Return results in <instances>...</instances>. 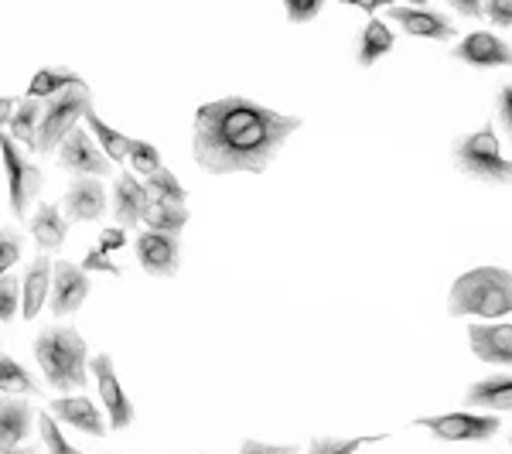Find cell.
I'll return each instance as SVG.
<instances>
[{
	"label": "cell",
	"instance_id": "obj_11",
	"mask_svg": "<svg viewBox=\"0 0 512 454\" xmlns=\"http://www.w3.org/2000/svg\"><path fill=\"white\" fill-rule=\"evenodd\" d=\"M89 369H93V376L99 383V396H103V407H106V414H110V427L113 431H127V427L134 424V403H130V396L123 393L117 373H113V359L96 356L89 362Z\"/></svg>",
	"mask_w": 512,
	"mask_h": 454
},
{
	"label": "cell",
	"instance_id": "obj_26",
	"mask_svg": "<svg viewBox=\"0 0 512 454\" xmlns=\"http://www.w3.org/2000/svg\"><path fill=\"white\" fill-rule=\"evenodd\" d=\"M76 86H86V79L76 76L69 69H38L35 79L28 86V96L35 99H48V96H59L65 89H76Z\"/></svg>",
	"mask_w": 512,
	"mask_h": 454
},
{
	"label": "cell",
	"instance_id": "obj_1",
	"mask_svg": "<svg viewBox=\"0 0 512 454\" xmlns=\"http://www.w3.org/2000/svg\"><path fill=\"white\" fill-rule=\"evenodd\" d=\"M301 117H287L246 96H222L195 110L192 154L209 175H260L277 161L287 137L301 130Z\"/></svg>",
	"mask_w": 512,
	"mask_h": 454
},
{
	"label": "cell",
	"instance_id": "obj_15",
	"mask_svg": "<svg viewBox=\"0 0 512 454\" xmlns=\"http://www.w3.org/2000/svg\"><path fill=\"white\" fill-rule=\"evenodd\" d=\"M468 342H472V352L482 362L512 369V325L509 321H499V325H468Z\"/></svg>",
	"mask_w": 512,
	"mask_h": 454
},
{
	"label": "cell",
	"instance_id": "obj_4",
	"mask_svg": "<svg viewBox=\"0 0 512 454\" xmlns=\"http://www.w3.org/2000/svg\"><path fill=\"white\" fill-rule=\"evenodd\" d=\"M451 158H454V168L465 178L482 181V185H512V161L502 158L492 120L485 123V127L472 130V134L454 140Z\"/></svg>",
	"mask_w": 512,
	"mask_h": 454
},
{
	"label": "cell",
	"instance_id": "obj_10",
	"mask_svg": "<svg viewBox=\"0 0 512 454\" xmlns=\"http://www.w3.org/2000/svg\"><path fill=\"white\" fill-rule=\"evenodd\" d=\"M110 158L99 151L86 127H76L69 137L59 144V168L72 171V175H110Z\"/></svg>",
	"mask_w": 512,
	"mask_h": 454
},
{
	"label": "cell",
	"instance_id": "obj_23",
	"mask_svg": "<svg viewBox=\"0 0 512 454\" xmlns=\"http://www.w3.org/2000/svg\"><path fill=\"white\" fill-rule=\"evenodd\" d=\"M396 48V38H393V31L386 28L379 18H369L366 21V28H362V35H359V65L362 69H369V65H376L383 55H390Z\"/></svg>",
	"mask_w": 512,
	"mask_h": 454
},
{
	"label": "cell",
	"instance_id": "obj_8",
	"mask_svg": "<svg viewBox=\"0 0 512 454\" xmlns=\"http://www.w3.org/2000/svg\"><path fill=\"white\" fill-rule=\"evenodd\" d=\"M93 291L89 284V274L82 267L69 260H55L52 263V294H48V304H52V315L65 318V315H76L82 308V301Z\"/></svg>",
	"mask_w": 512,
	"mask_h": 454
},
{
	"label": "cell",
	"instance_id": "obj_27",
	"mask_svg": "<svg viewBox=\"0 0 512 454\" xmlns=\"http://www.w3.org/2000/svg\"><path fill=\"white\" fill-rule=\"evenodd\" d=\"M0 393H24V396H35V393H41V386H38V379L31 376L18 359L0 356Z\"/></svg>",
	"mask_w": 512,
	"mask_h": 454
},
{
	"label": "cell",
	"instance_id": "obj_28",
	"mask_svg": "<svg viewBox=\"0 0 512 454\" xmlns=\"http://www.w3.org/2000/svg\"><path fill=\"white\" fill-rule=\"evenodd\" d=\"M144 188H147V195H151L154 202H178V205L188 202L185 185H181V181L171 175L168 168H158L154 175H147L144 178Z\"/></svg>",
	"mask_w": 512,
	"mask_h": 454
},
{
	"label": "cell",
	"instance_id": "obj_7",
	"mask_svg": "<svg viewBox=\"0 0 512 454\" xmlns=\"http://www.w3.org/2000/svg\"><path fill=\"white\" fill-rule=\"evenodd\" d=\"M417 427H427L437 441L444 444H465V441H492L499 434L502 420L492 414H468V410H458V414H441V417H417Z\"/></svg>",
	"mask_w": 512,
	"mask_h": 454
},
{
	"label": "cell",
	"instance_id": "obj_3",
	"mask_svg": "<svg viewBox=\"0 0 512 454\" xmlns=\"http://www.w3.org/2000/svg\"><path fill=\"white\" fill-rule=\"evenodd\" d=\"M35 359L48 383L59 393L82 390L89 379V359H86V338L76 328H45L35 338Z\"/></svg>",
	"mask_w": 512,
	"mask_h": 454
},
{
	"label": "cell",
	"instance_id": "obj_37",
	"mask_svg": "<svg viewBox=\"0 0 512 454\" xmlns=\"http://www.w3.org/2000/svg\"><path fill=\"white\" fill-rule=\"evenodd\" d=\"M485 18L492 28H512V0H485Z\"/></svg>",
	"mask_w": 512,
	"mask_h": 454
},
{
	"label": "cell",
	"instance_id": "obj_33",
	"mask_svg": "<svg viewBox=\"0 0 512 454\" xmlns=\"http://www.w3.org/2000/svg\"><path fill=\"white\" fill-rule=\"evenodd\" d=\"M21 253H24L21 233H14V229H0V274H7V270L21 260Z\"/></svg>",
	"mask_w": 512,
	"mask_h": 454
},
{
	"label": "cell",
	"instance_id": "obj_43",
	"mask_svg": "<svg viewBox=\"0 0 512 454\" xmlns=\"http://www.w3.org/2000/svg\"><path fill=\"white\" fill-rule=\"evenodd\" d=\"M0 454H38V451L28 444V448H11V451H0Z\"/></svg>",
	"mask_w": 512,
	"mask_h": 454
},
{
	"label": "cell",
	"instance_id": "obj_5",
	"mask_svg": "<svg viewBox=\"0 0 512 454\" xmlns=\"http://www.w3.org/2000/svg\"><path fill=\"white\" fill-rule=\"evenodd\" d=\"M93 106L89 82L76 89H65L59 96L41 99V123H38V154H52L72 130L79 127L82 113Z\"/></svg>",
	"mask_w": 512,
	"mask_h": 454
},
{
	"label": "cell",
	"instance_id": "obj_9",
	"mask_svg": "<svg viewBox=\"0 0 512 454\" xmlns=\"http://www.w3.org/2000/svg\"><path fill=\"white\" fill-rule=\"evenodd\" d=\"M451 59L472 65V69H512V48L506 38L492 31H472L451 48Z\"/></svg>",
	"mask_w": 512,
	"mask_h": 454
},
{
	"label": "cell",
	"instance_id": "obj_46",
	"mask_svg": "<svg viewBox=\"0 0 512 454\" xmlns=\"http://www.w3.org/2000/svg\"><path fill=\"white\" fill-rule=\"evenodd\" d=\"M338 4H352V0H338Z\"/></svg>",
	"mask_w": 512,
	"mask_h": 454
},
{
	"label": "cell",
	"instance_id": "obj_35",
	"mask_svg": "<svg viewBox=\"0 0 512 454\" xmlns=\"http://www.w3.org/2000/svg\"><path fill=\"white\" fill-rule=\"evenodd\" d=\"M495 120L502 123V130H506V137L512 140V82L499 89V96H495Z\"/></svg>",
	"mask_w": 512,
	"mask_h": 454
},
{
	"label": "cell",
	"instance_id": "obj_13",
	"mask_svg": "<svg viewBox=\"0 0 512 454\" xmlns=\"http://www.w3.org/2000/svg\"><path fill=\"white\" fill-rule=\"evenodd\" d=\"M386 18L393 24H400L407 35L414 38H427V41H444V38H458V28L448 14L441 11H427V7H390Z\"/></svg>",
	"mask_w": 512,
	"mask_h": 454
},
{
	"label": "cell",
	"instance_id": "obj_34",
	"mask_svg": "<svg viewBox=\"0 0 512 454\" xmlns=\"http://www.w3.org/2000/svg\"><path fill=\"white\" fill-rule=\"evenodd\" d=\"M325 7V0H284V11H287V21L291 24H308L315 21Z\"/></svg>",
	"mask_w": 512,
	"mask_h": 454
},
{
	"label": "cell",
	"instance_id": "obj_25",
	"mask_svg": "<svg viewBox=\"0 0 512 454\" xmlns=\"http://www.w3.org/2000/svg\"><path fill=\"white\" fill-rule=\"evenodd\" d=\"M144 222H147V229H154V233L178 236L181 229L188 226V205L154 202V198H151V205H147V212H144Z\"/></svg>",
	"mask_w": 512,
	"mask_h": 454
},
{
	"label": "cell",
	"instance_id": "obj_6",
	"mask_svg": "<svg viewBox=\"0 0 512 454\" xmlns=\"http://www.w3.org/2000/svg\"><path fill=\"white\" fill-rule=\"evenodd\" d=\"M0 158H4V171H7V195H11V212L18 219H28V205L35 202L41 185H45V175H41L38 164L28 161V154L21 151V144L11 134L0 130Z\"/></svg>",
	"mask_w": 512,
	"mask_h": 454
},
{
	"label": "cell",
	"instance_id": "obj_44",
	"mask_svg": "<svg viewBox=\"0 0 512 454\" xmlns=\"http://www.w3.org/2000/svg\"><path fill=\"white\" fill-rule=\"evenodd\" d=\"M410 4H414V7H424V4H431V0H410Z\"/></svg>",
	"mask_w": 512,
	"mask_h": 454
},
{
	"label": "cell",
	"instance_id": "obj_20",
	"mask_svg": "<svg viewBox=\"0 0 512 454\" xmlns=\"http://www.w3.org/2000/svg\"><path fill=\"white\" fill-rule=\"evenodd\" d=\"M468 410H512V373H495L489 379H478L465 393Z\"/></svg>",
	"mask_w": 512,
	"mask_h": 454
},
{
	"label": "cell",
	"instance_id": "obj_47",
	"mask_svg": "<svg viewBox=\"0 0 512 454\" xmlns=\"http://www.w3.org/2000/svg\"><path fill=\"white\" fill-rule=\"evenodd\" d=\"M509 444H512V437H509Z\"/></svg>",
	"mask_w": 512,
	"mask_h": 454
},
{
	"label": "cell",
	"instance_id": "obj_42",
	"mask_svg": "<svg viewBox=\"0 0 512 454\" xmlns=\"http://www.w3.org/2000/svg\"><path fill=\"white\" fill-rule=\"evenodd\" d=\"M352 4L359 7V11H369V14H373V11H379V7H383V0H352Z\"/></svg>",
	"mask_w": 512,
	"mask_h": 454
},
{
	"label": "cell",
	"instance_id": "obj_14",
	"mask_svg": "<svg viewBox=\"0 0 512 454\" xmlns=\"http://www.w3.org/2000/svg\"><path fill=\"white\" fill-rule=\"evenodd\" d=\"M151 205L144 181H137L134 171H120L113 181V216H117L120 229H134L137 222H144V212Z\"/></svg>",
	"mask_w": 512,
	"mask_h": 454
},
{
	"label": "cell",
	"instance_id": "obj_22",
	"mask_svg": "<svg viewBox=\"0 0 512 454\" xmlns=\"http://www.w3.org/2000/svg\"><path fill=\"white\" fill-rule=\"evenodd\" d=\"M38 123H41V99L35 96H24L18 99V106H14L11 113V123H7V134L18 140L21 147H28V151H38Z\"/></svg>",
	"mask_w": 512,
	"mask_h": 454
},
{
	"label": "cell",
	"instance_id": "obj_32",
	"mask_svg": "<svg viewBox=\"0 0 512 454\" xmlns=\"http://www.w3.org/2000/svg\"><path fill=\"white\" fill-rule=\"evenodd\" d=\"M35 420H38V427H41V437H45V448L52 451V454H82V451L72 448L69 441H65L62 431H59V420H55L52 414H38Z\"/></svg>",
	"mask_w": 512,
	"mask_h": 454
},
{
	"label": "cell",
	"instance_id": "obj_29",
	"mask_svg": "<svg viewBox=\"0 0 512 454\" xmlns=\"http://www.w3.org/2000/svg\"><path fill=\"white\" fill-rule=\"evenodd\" d=\"M127 161H130V168L137 171V175H154L158 168H164V161H161V151L151 144V140H130V154H127Z\"/></svg>",
	"mask_w": 512,
	"mask_h": 454
},
{
	"label": "cell",
	"instance_id": "obj_39",
	"mask_svg": "<svg viewBox=\"0 0 512 454\" xmlns=\"http://www.w3.org/2000/svg\"><path fill=\"white\" fill-rule=\"evenodd\" d=\"M239 454H297L294 444H263V441H243Z\"/></svg>",
	"mask_w": 512,
	"mask_h": 454
},
{
	"label": "cell",
	"instance_id": "obj_31",
	"mask_svg": "<svg viewBox=\"0 0 512 454\" xmlns=\"http://www.w3.org/2000/svg\"><path fill=\"white\" fill-rule=\"evenodd\" d=\"M21 280L11 274H0V321H11L21 315Z\"/></svg>",
	"mask_w": 512,
	"mask_h": 454
},
{
	"label": "cell",
	"instance_id": "obj_36",
	"mask_svg": "<svg viewBox=\"0 0 512 454\" xmlns=\"http://www.w3.org/2000/svg\"><path fill=\"white\" fill-rule=\"evenodd\" d=\"M82 270H86V274H110V277L123 274L117 263H110V257H106V253H99V250H89L86 257H82Z\"/></svg>",
	"mask_w": 512,
	"mask_h": 454
},
{
	"label": "cell",
	"instance_id": "obj_24",
	"mask_svg": "<svg viewBox=\"0 0 512 454\" xmlns=\"http://www.w3.org/2000/svg\"><path fill=\"white\" fill-rule=\"evenodd\" d=\"M82 117H86V127H89V134H93V137L99 140V151H103L106 158H110L113 164L127 161V154H130V137H123L120 130H113V127H110V123H106V120H99L93 106H89V110L82 113Z\"/></svg>",
	"mask_w": 512,
	"mask_h": 454
},
{
	"label": "cell",
	"instance_id": "obj_30",
	"mask_svg": "<svg viewBox=\"0 0 512 454\" xmlns=\"http://www.w3.org/2000/svg\"><path fill=\"white\" fill-rule=\"evenodd\" d=\"M369 441H383V437H315L308 454H355Z\"/></svg>",
	"mask_w": 512,
	"mask_h": 454
},
{
	"label": "cell",
	"instance_id": "obj_41",
	"mask_svg": "<svg viewBox=\"0 0 512 454\" xmlns=\"http://www.w3.org/2000/svg\"><path fill=\"white\" fill-rule=\"evenodd\" d=\"M14 106H18V99H11V96H0V130H4L7 123H11Z\"/></svg>",
	"mask_w": 512,
	"mask_h": 454
},
{
	"label": "cell",
	"instance_id": "obj_38",
	"mask_svg": "<svg viewBox=\"0 0 512 454\" xmlns=\"http://www.w3.org/2000/svg\"><path fill=\"white\" fill-rule=\"evenodd\" d=\"M127 246V233L117 226V229H103L99 233V243H96V250L99 253H113V250H123Z\"/></svg>",
	"mask_w": 512,
	"mask_h": 454
},
{
	"label": "cell",
	"instance_id": "obj_16",
	"mask_svg": "<svg viewBox=\"0 0 512 454\" xmlns=\"http://www.w3.org/2000/svg\"><path fill=\"white\" fill-rule=\"evenodd\" d=\"M65 216L72 222H96L106 216V188L96 178L79 175L65 192Z\"/></svg>",
	"mask_w": 512,
	"mask_h": 454
},
{
	"label": "cell",
	"instance_id": "obj_45",
	"mask_svg": "<svg viewBox=\"0 0 512 454\" xmlns=\"http://www.w3.org/2000/svg\"><path fill=\"white\" fill-rule=\"evenodd\" d=\"M383 4H386V7H393V4H396V0H383Z\"/></svg>",
	"mask_w": 512,
	"mask_h": 454
},
{
	"label": "cell",
	"instance_id": "obj_21",
	"mask_svg": "<svg viewBox=\"0 0 512 454\" xmlns=\"http://www.w3.org/2000/svg\"><path fill=\"white\" fill-rule=\"evenodd\" d=\"M28 229L41 253H59L65 246V236H69V219H65L55 205L45 202V205H38V212L31 216Z\"/></svg>",
	"mask_w": 512,
	"mask_h": 454
},
{
	"label": "cell",
	"instance_id": "obj_18",
	"mask_svg": "<svg viewBox=\"0 0 512 454\" xmlns=\"http://www.w3.org/2000/svg\"><path fill=\"white\" fill-rule=\"evenodd\" d=\"M31 424H35L31 403L14 400V396L0 400V451L21 448V444L31 437Z\"/></svg>",
	"mask_w": 512,
	"mask_h": 454
},
{
	"label": "cell",
	"instance_id": "obj_2",
	"mask_svg": "<svg viewBox=\"0 0 512 454\" xmlns=\"http://www.w3.org/2000/svg\"><path fill=\"white\" fill-rule=\"evenodd\" d=\"M451 318H506L512 315V274L502 267H475L451 284L448 297Z\"/></svg>",
	"mask_w": 512,
	"mask_h": 454
},
{
	"label": "cell",
	"instance_id": "obj_40",
	"mask_svg": "<svg viewBox=\"0 0 512 454\" xmlns=\"http://www.w3.org/2000/svg\"><path fill=\"white\" fill-rule=\"evenodd\" d=\"M448 4L465 14V18H485V0H448Z\"/></svg>",
	"mask_w": 512,
	"mask_h": 454
},
{
	"label": "cell",
	"instance_id": "obj_12",
	"mask_svg": "<svg viewBox=\"0 0 512 454\" xmlns=\"http://www.w3.org/2000/svg\"><path fill=\"white\" fill-rule=\"evenodd\" d=\"M137 260H140V267H144V274H151V277H175L178 274V260H181L178 236L144 229V233L137 236Z\"/></svg>",
	"mask_w": 512,
	"mask_h": 454
},
{
	"label": "cell",
	"instance_id": "obj_17",
	"mask_svg": "<svg viewBox=\"0 0 512 454\" xmlns=\"http://www.w3.org/2000/svg\"><path fill=\"white\" fill-rule=\"evenodd\" d=\"M48 294H52V257H48V253H38L35 263H31L28 274L21 280V315L28 321L38 318L48 301Z\"/></svg>",
	"mask_w": 512,
	"mask_h": 454
},
{
	"label": "cell",
	"instance_id": "obj_19",
	"mask_svg": "<svg viewBox=\"0 0 512 454\" xmlns=\"http://www.w3.org/2000/svg\"><path fill=\"white\" fill-rule=\"evenodd\" d=\"M52 417H59L62 424L76 427L82 434H93V437L106 434L103 417H99L96 403L89 400V396H62V400L52 403Z\"/></svg>",
	"mask_w": 512,
	"mask_h": 454
}]
</instances>
